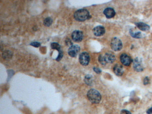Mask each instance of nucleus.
I'll return each mask as SVG.
<instances>
[{"label": "nucleus", "instance_id": "0eeeda50", "mask_svg": "<svg viewBox=\"0 0 152 114\" xmlns=\"http://www.w3.org/2000/svg\"><path fill=\"white\" fill-rule=\"evenodd\" d=\"M72 39L75 42H80L84 38L83 33L80 30H75L72 33L71 35Z\"/></svg>", "mask_w": 152, "mask_h": 114}, {"label": "nucleus", "instance_id": "ddd939ff", "mask_svg": "<svg viewBox=\"0 0 152 114\" xmlns=\"http://www.w3.org/2000/svg\"><path fill=\"white\" fill-rule=\"evenodd\" d=\"M114 72L118 76H121L124 73V70L122 66L119 64H116L113 68Z\"/></svg>", "mask_w": 152, "mask_h": 114}, {"label": "nucleus", "instance_id": "f257e3e1", "mask_svg": "<svg viewBox=\"0 0 152 114\" xmlns=\"http://www.w3.org/2000/svg\"><path fill=\"white\" fill-rule=\"evenodd\" d=\"M87 97L90 102L93 104H98L101 100V96L100 93L94 89H92L88 91Z\"/></svg>", "mask_w": 152, "mask_h": 114}, {"label": "nucleus", "instance_id": "7ed1b4c3", "mask_svg": "<svg viewBox=\"0 0 152 114\" xmlns=\"http://www.w3.org/2000/svg\"><path fill=\"white\" fill-rule=\"evenodd\" d=\"M111 46L114 51H120L122 48V43L118 38L114 37L111 40Z\"/></svg>", "mask_w": 152, "mask_h": 114}, {"label": "nucleus", "instance_id": "6ab92c4d", "mask_svg": "<svg viewBox=\"0 0 152 114\" xmlns=\"http://www.w3.org/2000/svg\"><path fill=\"white\" fill-rule=\"evenodd\" d=\"M30 45L33 46V47H36V48L40 47L41 46L40 43L39 42H37V41L31 42V43L30 44Z\"/></svg>", "mask_w": 152, "mask_h": 114}, {"label": "nucleus", "instance_id": "1a4fd4ad", "mask_svg": "<svg viewBox=\"0 0 152 114\" xmlns=\"http://www.w3.org/2000/svg\"><path fill=\"white\" fill-rule=\"evenodd\" d=\"M120 60L121 63L125 66H129L130 65L132 61L130 57L125 53H123L121 54L120 57Z\"/></svg>", "mask_w": 152, "mask_h": 114}, {"label": "nucleus", "instance_id": "dca6fc26", "mask_svg": "<svg viewBox=\"0 0 152 114\" xmlns=\"http://www.w3.org/2000/svg\"><path fill=\"white\" fill-rule=\"evenodd\" d=\"M84 81H85V83H86V84L88 85H89V86L92 85V81H93L92 76L91 75H87L85 77Z\"/></svg>", "mask_w": 152, "mask_h": 114}, {"label": "nucleus", "instance_id": "4468645a", "mask_svg": "<svg viewBox=\"0 0 152 114\" xmlns=\"http://www.w3.org/2000/svg\"><path fill=\"white\" fill-rule=\"evenodd\" d=\"M137 27L141 30V31H146L149 30L150 27L148 25L146 24L143 23V22H137L135 23Z\"/></svg>", "mask_w": 152, "mask_h": 114}, {"label": "nucleus", "instance_id": "f03ea898", "mask_svg": "<svg viewBox=\"0 0 152 114\" xmlns=\"http://www.w3.org/2000/svg\"><path fill=\"white\" fill-rule=\"evenodd\" d=\"M74 19L78 22H84L90 18L89 12L86 9H80L74 13Z\"/></svg>", "mask_w": 152, "mask_h": 114}, {"label": "nucleus", "instance_id": "423d86ee", "mask_svg": "<svg viewBox=\"0 0 152 114\" xmlns=\"http://www.w3.org/2000/svg\"><path fill=\"white\" fill-rule=\"evenodd\" d=\"M80 48L79 45H72L68 49V53L69 55L71 57H75L78 55L80 51Z\"/></svg>", "mask_w": 152, "mask_h": 114}, {"label": "nucleus", "instance_id": "2eb2a0df", "mask_svg": "<svg viewBox=\"0 0 152 114\" xmlns=\"http://www.w3.org/2000/svg\"><path fill=\"white\" fill-rule=\"evenodd\" d=\"M130 34L132 37L136 38H140L141 37V33L140 31H137L135 30L131 29Z\"/></svg>", "mask_w": 152, "mask_h": 114}, {"label": "nucleus", "instance_id": "39448f33", "mask_svg": "<svg viewBox=\"0 0 152 114\" xmlns=\"http://www.w3.org/2000/svg\"><path fill=\"white\" fill-rule=\"evenodd\" d=\"M51 47L52 49H56L59 51V55L56 59L57 61H60L63 57V52L61 47V45L57 42H52L51 44Z\"/></svg>", "mask_w": 152, "mask_h": 114}, {"label": "nucleus", "instance_id": "f8f14e48", "mask_svg": "<svg viewBox=\"0 0 152 114\" xmlns=\"http://www.w3.org/2000/svg\"><path fill=\"white\" fill-rule=\"evenodd\" d=\"M103 14L107 18H111L115 16L116 13L112 8H107L104 10Z\"/></svg>", "mask_w": 152, "mask_h": 114}, {"label": "nucleus", "instance_id": "5701e85b", "mask_svg": "<svg viewBox=\"0 0 152 114\" xmlns=\"http://www.w3.org/2000/svg\"><path fill=\"white\" fill-rule=\"evenodd\" d=\"M66 43L67 45L70 46V47L71 46H72V42L70 41L69 39L66 40Z\"/></svg>", "mask_w": 152, "mask_h": 114}, {"label": "nucleus", "instance_id": "a211bd4d", "mask_svg": "<svg viewBox=\"0 0 152 114\" xmlns=\"http://www.w3.org/2000/svg\"><path fill=\"white\" fill-rule=\"evenodd\" d=\"M98 59H99V63H100L101 65H105L107 64L105 60L104 59V57H103V55H99Z\"/></svg>", "mask_w": 152, "mask_h": 114}, {"label": "nucleus", "instance_id": "f3484780", "mask_svg": "<svg viewBox=\"0 0 152 114\" xmlns=\"http://www.w3.org/2000/svg\"><path fill=\"white\" fill-rule=\"evenodd\" d=\"M53 23V20L50 17L46 18L45 20H44L43 24L44 26L47 27H49L51 25V24Z\"/></svg>", "mask_w": 152, "mask_h": 114}, {"label": "nucleus", "instance_id": "412c9836", "mask_svg": "<svg viewBox=\"0 0 152 114\" xmlns=\"http://www.w3.org/2000/svg\"><path fill=\"white\" fill-rule=\"evenodd\" d=\"M93 70L96 73L98 74L101 73V70L98 67H94Z\"/></svg>", "mask_w": 152, "mask_h": 114}, {"label": "nucleus", "instance_id": "6e6552de", "mask_svg": "<svg viewBox=\"0 0 152 114\" xmlns=\"http://www.w3.org/2000/svg\"><path fill=\"white\" fill-rule=\"evenodd\" d=\"M133 68L137 72H141L143 71V66L142 62L139 58H136L133 62Z\"/></svg>", "mask_w": 152, "mask_h": 114}, {"label": "nucleus", "instance_id": "aec40b11", "mask_svg": "<svg viewBox=\"0 0 152 114\" xmlns=\"http://www.w3.org/2000/svg\"><path fill=\"white\" fill-rule=\"evenodd\" d=\"M149 83H150V80L149 78L148 77H145L144 80V85H146L148 84Z\"/></svg>", "mask_w": 152, "mask_h": 114}, {"label": "nucleus", "instance_id": "9d476101", "mask_svg": "<svg viewBox=\"0 0 152 114\" xmlns=\"http://www.w3.org/2000/svg\"><path fill=\"white\" fill-rule=\"evenodd\" d=\"M105 28L103 26H97L94 28V34L97 37H100L103 35V34H105Z\"/></svg>", "mask_w": 152, "mask_h": 114}, {"label": "nucleus", "instance_id": "20e7f679", "mask_svg": "<svg viewBox=\"0 0 152 114\" xmlns=\"http://www.w3.org/2000/svg\"><path fill=\"white\" fill-rule=\"evenodd\" d=\"M90 60L89 54L86 52H84L80 53L79 56V61L81 65L86 66L89 64Z\"/></svg>", "mask_w": 152, "mask_h": 114}, {"label": "nucleus", "instance_id": "9b49d317", "mask_svg": "<svg viewBox=\"0 0 152 114\" xmlns=\"http://www.w3.org/2000/svg\"><path fill=\"white\" fill-rule=\"evenodd\" d=\"M103 57L107 63H112L115 61V55L111 52L106 53Z\"/></svg>", "mask_w": 152, "mask_h": 114}, {"label": "nucleus", "instance_id": "b1692460", "mask_svg": "<svg viewBox=\"0 0 152 114\" xmlns=\"http://www.w3.org/2000/svg\"><path fill=\"white\" fill-rule=\"evenodd\" d=\"M146 113L147 114H152V107L147 110Z\"/></svg>", "mask_w": 152, "mask_h": 114}, {"label": "nucleus", "instance_id": "4be33fe9", "mask_svg": "<svg viewBox=\"0 0 152 114\" xmlns=\"http://www.w3.org/2000/svg\"><path fill=\"white\" fill-rule=\"evenodd\" d=\"M121 114H132L130 111L126 110H121Z\"/></svg>", "mask_w": 152, "mask_h": 114}]
</instances>
